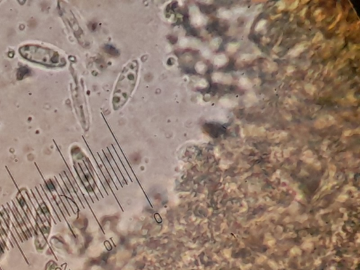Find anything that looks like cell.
I'll return each mask as SVG.
<instances>
[{
    "instance_id": "obj_2",
    "label": "cell",
    "mask_w": 360,
    "mask_h": 270,
    "mask_svg": "<svg viewBox=\"0 0 360 270\" xmlns=\"http://www.w3.org/2000/svg\"><path fill=\"white\" fill-rule=\"evenodd\" d=\"M20 53L29 61L50 66H61L65 61L58 53L37 45H26L21 48Z\"/></svg>"
},
{
    "instance_id": "obj_3",
    "label": "cell",
    "mask_w": 360,
    "mask_h": 270,
    "mask_svg": "<svg viewBox=\"0 0 360 270\" xmlns=\"http://www.w3.org/2000/svg\"><path fill=\"white\" fill-rule=\"evenodd\" d=\"M28 73H29V70H28V68H20L18 71V73H17V77H18V80H21L23 78L25 75L28 74Z\"/></svg>"
},
{
    "instance_id": "obj_1",
    "label": "cell",
    "mask_w": 360,
    "mask_h": 270,
    "mask_svg": "<svg viewBox=\"0 0 360 270\" xmlns=\"http://www.w3.org/2000/svg\"><path fill=\"white\" fill-rule=\"evenodd\" d=\"M139 71V63L137 60L129 62L123 71L116 83L113 96L114 110H117L125 104L131 96L136 86Z\"/></svg>"
}]
</instances>
